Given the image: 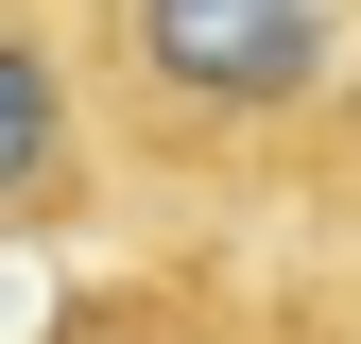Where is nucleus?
I'll list each match as a JSON object with an SVG mask.
<instances>
[{
  "label": "nucleus",
  "instance_id": "obj_1",
  "mask_svg": "<svg viewBox=\"0 0 361 344\" xmlns=\"http://www.w3.org/2000/svg\"><path fill=\"white\" fill-rule=\"evenodd\" d=\"M69 69L121 121V155L207 172V155H241V138H276V121L327 104L344 35H327V0H86Z\"/></svg>",
  "mask_w": 361,
  "mask_h": 344
},
{
  "label": "nucleus",
  "instance_id": "obj_2",
  "mask_svg": "<svg viewBox=\"0 0 361 344\" xmlns=\"http://www.w3.org/2000/svg\"><path fill=\"white\" fill-rule=\"evenodd\" d=\"M86 172H104V138H86L69 35L35 0H0V224H86Z\"/></svg>",
  "mask_w": 361,
  "mask_h": 344
},
{
  "label": "nucleus",
  "instance_id": "obj_3",
  "mask_svg": "<svg viewBox=\"0 0 361 344\" xmlns=\"http://www.w3.org/2000/svg\"><path fill=\"white\" fill-rule=\"evenodd\" d=\"M52 344H172V327H155V293H138V310H69Z\"/></svg>",
  "mask_w": 361,
  "mask_h": 344
}]
</instances>
